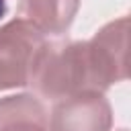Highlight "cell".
<instances>
[{"label": "cell", "mask_w": 131, "mask_h": 131, "mask_svg": "<svg viewBox=\"0 0 131 131\" xmlns=\"http://www.w3.org/2000/svg\"><path fill=\"white\" fill-rule=\"evenodd\" d=\"M29 84L49 100H61L80 92H96L88 43H45L33 63Z\"/></svg>", "instance_id": "1"}, {"label": "cell", "mask_w": 131, "mask_h": 131, "mask_svg": "<svg viewBox=\"0 0 131 131\" xmlns=\"http://www.w3.org/2000/svg\"><path fill=\"white\" fill-rule=\"evenodd\" d=\"M43 33L25 18H14L0 29V90L29 84Z\"/></svg>", "instance_id": "2"}, {"label": "cell", "mask_w": 131, "mask_h": 131, "mask_svg": "<svg viewBox=\"0 0 131 131\" xmlns=\"http://www.w3.org/2000/svg\"><path fill=\"white\" fill-rule=\"evenodd\" d=\"M88 43V57L94 76L96 92L106 90L111 84L127 78V47H129V18L123 16L119 20L102 27L92 41Z\"/></svg>", "instance_id": "3"}, {"label": "cell", "mask_w": 131, "mask_h": 131, "mask_svg": "<svg viewBox=\"0 0 131 131\" xmlns=\"http://www.w3.org/2000/svg\"><path fill=\"white\" fill-rule=\"evenodd\" d=\"M111 121V104L102 92H80L57 100L49 131H108Z\"/></svg>", "instance_id": "4"}, {"label": "cell", "mask_w": 131, "mask_h": 131, "mask_svg": "<svg viewBox=\"0 0 131 131\" xmlns=\"http://www.w3.org/2000/svg\"><path fill=\"white\" fill-rule=\"evenodd\" d=\"M80 0H20V18L35 25L41 33L61 35L74 20Z\"/></svg>", "instance_id": "5"}, {"label": "cell", "mask_w": 131, "mask_h": 131, "mask_svg": "<svg viewBox=\"0 0 131 131\" xmlns=\"http://www.w3.org/2000/svg\"><path fill=\"white\" fill-rule=\"evenodd\" d=\"M0 131H49V117L45 106L31 94L2 98Z\"/></svg>", "instance_id": "6"}, {"label": "cell", "mask_w": 131, "mask_h": 131, "mask_svg": "<svg viewBox=\"0 0 131 131\" xmlns=\"http://www.w3.org/2000/svg\"><path fill=\"white\" fill-rule=\"evenodd\" d=\"M4 12H6V0H0V18L4 16Z\"/></svg>", "instance_id": "7"}]
</instances>
